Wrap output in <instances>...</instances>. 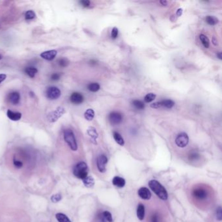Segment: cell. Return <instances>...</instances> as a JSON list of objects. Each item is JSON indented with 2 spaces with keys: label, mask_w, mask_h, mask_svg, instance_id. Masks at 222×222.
I'll list each match as a JSON object with an SVG mask.
<instances>
[{
  "label": "cell",
  "mask_w": 222,
  "mask_h": 222,
  "mask_svg": "<svg viewBox=\"0 0 222 222\" xmlns=\"http://www.w3.org/2000/svg\"><path fill=\"white\" fill-rule=\"evenodd\" d=\"M61 199H62V196L61 194H60V193H56V194L53 195L51 197L52 202L54 203L59 202Z\"/></svg>",
  "instance_id": "32"
},
{
  "label": "cell",
  "mask_w": 222,
  "mask_h": 222,
  "mask_svg": "<svg viewBox=\"0 0 222 222\" xmlns=\"http://www.w3.org/2000/svg\"><path fill=\"white\" fill-rule=\"evenodd\" d=\"M206 22L210 26H214L218 23V19L212 16H208L206 17Z\"/></svg>",
  "instance_id": "25"
},
{
  "label": "cell",
  "mask_w": 222,
  "mask_h": 222,
  "mask_svg": "<svg viewBox=\"0 0 222 222\" xmlns=\"http://www.w3.org/2000/svg\"><path fill=\"white\" fill-rule=\"evenodd\" d=\"M188 158H189V160L191 161H196L197 160H199L200 158V155L197 152H195V151H192V152H191L189 154Z\"/></svg>",
  "instance_id": "28"
},
{
  "label": "cell",
  "mask_w": 222,
  "mask_h": 222,
  "mask_svg": "<svg viewBox=\"0 0 222 222\" xmlns=\"http://www.w3.org/2000/svg\"><path fill=\"white\" fill-rule=\"evenodd\" d=\"M7 115L9 119L12 120L13 121H18L22 118V114L20 112H15L10 110H8L7 111Z\"/></svg>",
  "instance_id": "14"
},
{
  "label": "cell",
  "mask_w": 222,
  "mask_h": 222,
  "mask_svg": "<svg viewBox=\"0 0 222 222\" xmlns=\"http://www.w3.org/2000/svg\"><path fill=\"white\" fill-rule=\"evenodd\" d=\"M60 78V74L58 73H54L51 76V79L54 81H58Z\"/></svg>",
  "instance_id": "40"
},
{
  "label": "cell",
  "mask_w": 222,
  "mask_h": 222,
  "mask_svg": "<svg viewBox=\"0 0 222 222\" xmlns=\"http://www.w3.org/2000/svg\"><path fill=\"white\" fill-rule=\"evenodd\" d=\"M182 14V9H178L177 10V13H176V15L177 16H181Z\"/></svg>",
  "instance_id": "43"
},
{
  "label": "cell",
  "mask_w": 222,
  "mask_h": 222,
  "mask_svg": "<svg viewBox=\"0 0 222 222\" xmlns=\"http://www.w3.org/2000/svg\"><path fill=\"white\" fill-rule=\"evenodd\" d=\"M87 134L91 137V142L94 144H97V139L98 138V134L95 128L93 127V126H90V127L87 129Z\"/></svg>",
  "instance_id": "15"
},
{
  "label": "cell",
  "mask_w": 222,
  "mask_h": 222,
  "mask_svg": "<svg viewBox=\"0 0 222 222\" xmlns=\"http://www.w3.org/2000/svg\"><path fill=\"white\" fill-rule=\"evenodd\" d=\"M109 121L113 125H119L122 121V116L119 112H111L109 115Z\"/></svg>",
  "instance_id": "9"
},
{
  "label": "cell",
  "mask_w": 222,
  "mask_h": 222,
  "mask_svg": "<svg viewBox=\"0 0 222 222\" xmlns=\"http://www.w3.org/2000/svg\"><path fill=\"white\" fill-rule=\"evenodd\" d=\"M160 3H161V5H163V6H166V5H167L168 2H167V1H160Z\"/></svg>",
  "instance_id": "44"
},
{
  "label": "cell",
  "mask_w": 222,
  "mask_h": 222,
  "mask_svg": "<svg viewBox=\"0 0 222 222\" xmlns=\"http://www.w3.org/2000/svg\"><path fill=\"white\" fill-rule=\"evenodd\" d=\"M103 214L107 222H113L112 215L109 211H104V212H103Z\"/></svg>",
  "instance_id": "33"
},
{
  "label": "cell",
  "mask_w": 222,
  "mask_h": 222,
  "mask_svg": "<svg viewBox=\"0 0 222 222\" xmlns=\"http://www.w3.org/2000/svg\"><path fill=\"white\" fill-rule=\"evenodd\" d=\"M70 100L72 104L78 105L83 103V102L84 100V97L81 93L74 92L71 94V96L70 97Z\"/></svg>",
  "instance_id": "10"
},
{
  "label": "cell",
  "mask_w": 222,
  "mask_h": 222,
  "mask_svg": "<svg viewBox=\"0 0 222 222\" xmlns=\"http://www.w3.org/2000/svg\"><path fill=\"white\" fill-rule=\"evenodd\" d=\"M145 206L143 204H139L137 208V218L141 221H142L145 218Z\"/></svg>",
  "instance_id": "17"
},
{
  "label": "cell",
  "mask_w": 222,
  "mask_h": 222,
  "mask_svg": "<svg viewBox=\"0 0 222 222\" xmlns=\"http://www.w3.org/2000/svg\"><path fill=\"white\" fill-rule=\"evenodd\" d=\"M80 3L83 7H89L91 5V1H89V0H82Z\"/></svg>",
  "instance_id": "37"
},
{
  "label": "cell",
  "mask_w": 222,
  "mask_h": 222,
  "mask_svg": "<svg viewBox=\"0 0 222 222\" xmlns=\"http://www.w3.org/2000/svg\"><path fill=\"white\" fill-rule=\"evenodd\" d=\"M112 183L115 186H116V187L121 188L125 187V186L126 184V181L125 178H123L121 177H118V176H115L112 180Z\"/></svg>",
  "instance_id": "13"
},
{
  "label": "cell",
  "mask_w": 222,
  "mask_h": 222,
  "mask_svg": "<svg viewBox=\"0 0 222 222\" xmlns=\"http://www.w3.org/2000/svg\"><path fill=\"white\" fill-rule=\"evenodd\" d=\"M58 54V52L55 50H51L48 51H45L41 54V57L47 61H52L54 59Z\"/></svg>",
  "instance_id": "11"
},
{
  "label": "cell",
  "mask_w": 222,
  "mask_h": 222,
  "mask_svg": "<svg viewBox=\"0 0 222 222\" xmlns=\"http://www.w3.org/2000/svg\"><path fill=\"white\" fill-rule=\"evenodd\" d=\"M137 194L139 197L144 200H149L151 198V193L150 190L146 187H142L138 190Z\"/></svg>",
  "instance_id": "12"
},
{
  "label": "cell",
  "mask_w": 222,
  "mask_h": 222,
  "mask_svg": "<svg viewBox=\"0 0 222 222\" xmlns=\"http://www.w3.org/2000/svg\"><path fill=\"white\" fill-rule=\"evenodd\" d=\"M6 77L7 76L5 74H0V83H2L6 79Z\"/></svg>",
  "instance_id": "42"
},
{
  "label": "cell",
  "mask_w": 222,
  "mask_h": 222,
  "mask_svg": "<svg viewBox=\"0 0 222 222\" xmlns=\"http://www.w3.org/2000/svg\"><path fill=\"white\" fill-rule=\"evenodd\" d=\"M150 107H151V108H155V109L160 108V102H156V103H153L152 104L150 105Z\"/></svg>",
  "instance_id": "41"
},
{
  "label": "cell",
  "mask_w": 222,
  "mask_h": 222,
  "mask_svg": "<svg viewBox=\"0 0 222 222\" xmlns=\"http://www.w3.org/2000/svg\"><path fill=\"white\" fill-rule=\"evenodd\" d=\"M216 220L219 221H221L222 220V209L220 206L218 207L216 209Z\"/></svg>",
  "instance_id": "34"
},
{
  "label": "cell",
  "mask_w": 222,
  "mask_h": 222,
  "mask_svg": "<svg viewBox=\"0 0 222 222\" xmlns=\"http://www.w3.org/2000/svg\"><path fill=\"white\" fill-rule=\"evenodd\" d=\"M25 72L31 78H33L35 75H36V74L38 72V70L35 67L30 66V67L26 68Z\"/></svg>",
  "instance_id": "21"
},
{
  "label": "cell",
  "mask_w": 222,
  "mask_h": 222,
  "mask_svg": "<svg viewBox=\"0 0 222 222\" xmlns=\"http://www.w3.org/2000/svg\"><path fill=\"white\" fill-rule=\"evenodd\" d=\"M132 104L134 106L138 109V110H143L145 108V104L143 103L142 101L138 100H135L132 102Z\"/></svg>",
  "instance_id": "27"
},
{
  "label": "cell",
  "mask_w": 222,
  "mask_h": 222,
  "mask_svg": "<svg viewBox=\"0 0 222 222\" xmlns=\"http://www.w3.org/2000/svg\"><path fill=\"white\" fill-rule=\"evenodd\" d=\"M189 143V137L184 132L180 133L175 139V143L178 147L184 148L187 146Z\"/></svg>",
  "instance_id": "7"
},
{
  "label": "cell",
  "mask_w": 222,
  "mask_h": 222,
  "mask_svg": "<svg viewBox=\"0 0 222 222\" xmlns=\"http://www.w3.org/2000/svg\"><path fill=\"white\" fill-rule=\"evenodd\" d=\"M13 165L17 169H20L23 167V162L21 160H19L16 158L13 159Z\"/></svg>",
  "instance_id": "35"
},
{
  "label": "cell",
  "mask_w": 222,
  "mask_h": 222,
  "mask_svg": "<svg viewBox=\"0 0 222 222\" xmlns=\"http://www.w3.org/2000/svg\"><path fill=\"white\" fill-rule=\"evenodd\" d=\"M118 33H119V30L117 27H114L111 31V38H114V39H115L118 36Z\"/></svg>",
  "instance_id": "36"
},
{
  "label": "cell",
  "mask_w": 222,
  "mask_h": 222,
  "mask_svg": "<svg viewBox=\"0 0 222 222\" xmlns=\"http://www.w3.org/2000/svg\"><path fill=\"white\" fill-rule=\"evenodd\" d=\"M35 13L32 10H27V11L25 14V19L26 20H31L35 18Z\"/></svg>",
  "instance_id": "29"
},
{
  "label": "cell",
  "mask_w": 222,
  "mask_h": 222,
  "mask_svg": "<svg viewBox=\"0 0 222 222\" xmlns=\"http://www.w3.org/2000/svg\"><path fill=\"white\" fill-rule=\"evenodd\" d=\"M84 117H85V119L87 121H91L94 119V111L92 109H88L85 112L84 114Z\"/></svg>",
  "instance_id": "23"
},
{
  "label": "cell",
  "mask_w": 222,
  "mask_h": 222,
  "mask_svg": "<svg viewBox=\"0 0 222 222\" xmlns=\"http://www.w3.org/2000/svg\"><path fill=\"white\" fill-rule=\"evenodd\" d=\"M108 158L104 154H101L97 158V165L98 170L102 173H104L106 171V165L108 164Z\"/></svg>",
  "instance_id": "8"
},
{
  "label": "cell",
  "mask_w": 222,
  "mask_h": 222,
  "mask_svg": "<svg viewBox=\"0 0 222 222\" xmlns=\"http://www.w3.org/2000/svg\"><path fill=\"white\" fill-rule=\"evenodd\" d=\"M98 222H107L106 220H105V218L103 214V212L99 213V214L98 215Z\"/></svg>",
  "instance_id": "39"
},
{
  "label": "cell",
  "mask_w": 222,
  "mask_h": 222,
  "mask_svg": "<svg viewBox=\"0 0 222 222\" xmlns=\"http://www.w3.org/2000/svg\"><path fill=\"white\" fill-rule=\"evenodd\" d=\"M63 138L65 142L73 151L77 150V143L76 142L75 135L73 131L70 129H65L63 131Z\"/></svg>",
  "instance_id": "4"
},
{
  "label": "cell",
  "mask_w": 222,
  "mask_h": 222,
  "mask_svg": "<svg viewBox=\"0 0 222 222\" xmlns=\"http://www.w3.org/2000/svg\"><path fill=\"white\" fill-rule=\"evenodd\" d=\"M150 222H159V217L157 214H154L150 218Z\"/></svg>",
  "instance_id": "38"
},
{
  "label": "cell",
  "mask_w": 222,
  "mask_h": 222,
  "mask_svg": "<svg viewBox=\"0 0 222 222\" xmlns=\"http://www.w3.org/2000/svg\"><path fill=\"white\" fill-rule=\"evenodd\" d=\"M199 38H200V41H201L203 45L204 46V47L206 48H208L209 47L210 42H209V38H208V37L206 36V35H203V34H201L199 35Z\"/></svg>",
  "instance_id": "24"
},
{
  "label": "cell",
  "mask_w": 222,
  "mask_h": 222,
  "mask_svg": "<svg viewBox=\"0 0 222 222\" xmlns=\"http://www.w3.org/2000/svg\"><path fill=\"white\" fill-rule=\"evenodd\" d=\"M58 64L60 66H61V67H66V66H67L69 64V61L66 58H61L59 59L58 61Z\"/></svg>",
  "instance_id": "31"
},
{
  "label": "cell",
  "mask_w": 222,
  "mask_h": 222,
  "mask_svg": "<svg viewBox=\"0 0 222 222\" xmlns=\"http://www.w3.org/2000/svg\"><path fill=\"white\" fill-rule=\"evenodd\" d=\"M217 56H218V58H219L220 59H222V58H221V52H220V53H218V54H217Z\"/></svg>",
  "instance_id": "45"
},
{
  "label": "cell",
  "mask_w": 222,
  "mask_h": 222,
  "mask_svg": "<svg viewBox=\"0 0 222 222\" xmlns=\"http://www.w3.org/2000/svg\"><path fill=\"white\" fill-rule=\"evenodd\" d=\"M46 97L50 100H57L60 97L61 92L57 87H49L46 90Z\"/></svg>",
  "instance_id": "6"
},
{
  "label": "cell",
  "mask_w": 222,
  "mask_h": 222,
  "mask_svg": "<svg viewBox=\"0 0 222 222\" xmlns=\"http://www.w3.org/2000/svg\"><path fill=\"white\" fill-rule=\"evenodd\" d=\"M160 108L163 107L165 108L171 109L174 106L175 103L171 100H164L160 102Z\"/></svg>",
  "instance_id": "19"
},
{
  "label": "cell",
  "mask_w": 222,
  "mask_h": 222,
  "mask_svg": "<svg viewBox=\"0 0 222 222\" xmlns=\"http://www.w3.org/2000/svg\"><path fill=\"white\" fill-rule=\"evenodd\" d=\"M155 98H156V94L153 93H148L146 96L145 97V98H144V100H145V102L147 103H151V102L153 101Z\"/></svg>",
  "instance_id": "30"
},
{
  "label": "cell",
  "mask_w": 222,
  "mask_h": 222,
  "mask_svg": "<svg viewBox=\"0 0 222 222\" xmlns=\"http://www.w3.org/2000/svg\"><path fill=\"white\" fill-rule=\"evenodd\" d=\"M89 168L87 165L84 162H80L77 163L73 168V174L77 178L83 180L88 176Z\"/></svg>",
  "instance_id": "3"
},
{
  "label": "cell",
  "mask_w": 222,
  "mask_h": 222,
  "mask_svg": "<svg viewBox=\"0 0 222 222\" xmlns=\"http://www.w3.org/2000/svg\"><path fill=\"white\" fill-rule=\"evenodd\" d=\"M87 88L91 92H97L100 89V86L98 83H91L88 86Z\"/></svg>",
  "instance_id": "26"
},
{
  "label": "cell",
  "mask_w": 222,
  "mask_h": 222,
  "mask_svg": "<svg viewBox=\"0 0 222 222\" xmlns=\"http://www.w3.org/2000/svg\"><path fill=\"white\" fill-rule=\"evenodd\" d=\"M65 113V109L62 107H58L55 111H53L48 114L47 115V119L49 122H54L61 117Z\"/></svg>",
  "instance_id": "5"
},
{
  "label": "cell",
  "mask_w": 222,
  "mask_h": 222,
  "mask_svg": "<svg viewBox=\"0 0 222 222\" xmlns=\"http://www.w3.org/2000/svg\"><path fill=\"white\" fill-rule=\"evenodd\" d=\"M114 138L116 142V143H118L119 145L123 146L125 145L124 139L122 138V137L121 136V135L119 133H118L117 132H114Z\"/></svg>",
  "instance_id": "22"
},
{
  "label": "cell",
  "mask_w": 222,
  "mask_h": 222,
  "mask_svg": "<svg viewBox=\"0 0 222 222\" xmlns=\"http://www.w3.org/2000/svg\"><path fill=\"white\" fill-rule=\"evenodd\" d=\"M149 186L150 190L160 199L166 201L168 199V193L167 190L156 180H151V181H150L149 182Z\"/></svg>",
  "instance_id": "1"
},
{
  "label": "cell",
  "mask_w": 222,
  "mask_h": 222,
  "mask_svg": "<svg viewBox=\"0 0 222 222\" xmlns=\"http://www.w3.org/2000/svg\"><path fill=\"white\" fill-rule=\"evenodd\" d=\"M192 195L193 198L197 201L201 202L206 201L209 198V190H207L205 187L203 186H199L193 189Z\"/></svg>",
  "instance_id": "2"
},
{
  "label": "cell",
  "mask_w": 222,
  "mask_h": 222,
  "mask_svg": "<svg viewBox=\"0 0 222 222\" xmlns=\"http://www.w3.org/2000/svg\"><path fill=\"white\" fill-rule=\"evenodd\" d=\"M20 100V95L19 93L15 91L10 93L9 95V100L13 105H16L19 103Z\"/></svg>",
  "instance_id": "16"
},
{
  "label": "cell",
  "mask_w": 222,
  "mask_h": 222,
  "mask_svg": "<svg viewBox=\"0 0 222 222\" xmlns=\"http://www.w3.org/2000/svg\"><path fill=\"white\" fill-rule=\"evenodd\" d=\"M55 218L58 222H71V221L70 220L69 218L67 217L66 215L63 213H58L55 215Z\"/></svg>",
  "instance_id": "20"
},
{
  "label": "cell",
  "mask_w": 222,
  "mask_h": 222,
  "mask_svg": "<svg viewBox=\"0 0 222 222\" xmlns=\"http://www.w3.org/2000/svg\"><path fill=\"white\" fill-rule=\"evenodd\" d=\"M2 58H3V56L1 55V54H0V60H1Z\"/></svg>",
  "instance_id": "46"
},
{
  "label": "cell",
  "mask_w": 222,
  "mask_h": 222,
  "mask_svg": "<svg viewBox=\"0 0 222 222\" xmlns=\"http://www.w3.org/2000/svg\"><path fill=\"white\" fill-rule=\"evenodd\" d=\"M84 186L87 188H92L94 185V179L91 176H87L86 178L82 180Z\"/></svg>",
  "instance_id": "18"
}]
</instances>
